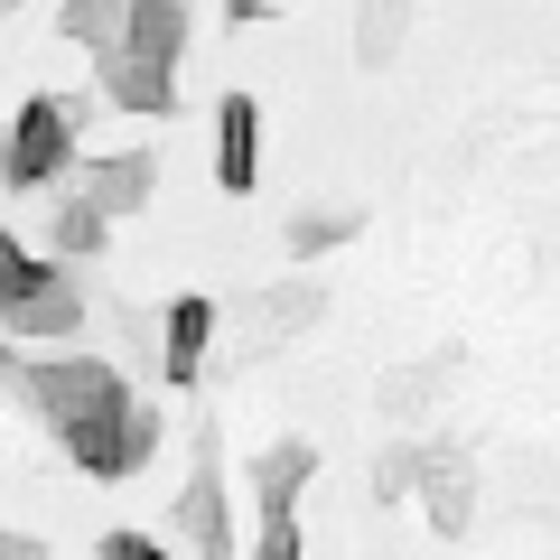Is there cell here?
<instances>
[{
	"label": "cell",
	"instance_id": "5bb4252c",
	"mask_svg": "<svg viewBox=\"0 0 560 560\" xmlns=\"http://www.w3.org/2000/svg\"><path fill=\"white\" fill-rule=\"evenodd\" d=\"M47 271H57V261H28V253H20V243L0 234V308H20V300H28V290H38V280H47Z\"/></svg>",
	"mask_w": 560,
	"mask_h": 560
},
{
	"label": "cell",
	"instance_id": "ba28073f",
	"mask_svg": "<svg viewBox=\"0 0 560 560\" xmlns=\"http://www.w3.org/2000/svg\"><path fill=\"white\" fill-rule=\"evenodd\" d=\"M206 346H215V300H178L160 318V374L168 383H197L206 374Z\"/></svg>",
	"mask_w": 560,
	"mask_h": 560
},
{
	"label": "cell",
	"instance_id": "30bf717a",
	"mask_svg": "<svg viewBox=\"0 0 560 560\" xmlns=\"http://www.w3.org/2000/svg\"><path fill=\"white\" fill-rule=\"evenodd\" d=\"M420 514L440 523V533H467V523H477V477H467V458H420Z\"/></svg>",
	"mask_w": 560,
	"mask_h": 560
},
{
	"label": "cell",
	"instance_id": "9c48e42d",
	"mask_svg": "<svg viewBox=\"0 0 560 560\" xmlns=\"http://www.w3.org/2000/svg\"><path fill=\"white\" fill-rule=\"evenodd\" d=\"M75 318H84V300H75V271H47L20 308H0V327H10V337H75Z\"/></svg>",
	"mask_w": 560,
	"mask_h": 560
},
{
	"label": "cell",
	"instance_id": "2e32d148",
	"mask_svg": "<svg viewBox=\"0 0 560 560\" xmlns=\"http://www.w3.org/2000/svg\"><path fill=\"white\" fill-rule=\"evenodd\" d=\"M94 560H168V541H160V533H103Z\"/></svg>",
	"mask_w": 560,
	"mask_h": 560
},
{
	"label": "cell",
	"instance_id": "e0dca14e",
	"mask_svg": "<svg viewBox=\"0 0 560 560\" xmlns=\"http://www.w3.org/2000/svg\"><path fill=\"white\" fill-rule=\"evenodd\" d=\"M411 477H420V458H411V448H393V458H383V486H374V495H411Z\"/></svg>",
	"mask_w": 560,
	"mask_h": 560
},
{
	"label": "cell",
	"instance_id": "6da1fadb",
	"mask_svg": "<svg viewBox=\"0 0 560 560\" xmlns=\"http://www.w3.org/2000/svg\"><path fill=\"white\" fill-rule=\"evenodd\" d=\"M178 57H187V0H131L121 10V38L94 57L103 94H113V113H168V94H178Z\"/></svg>",
	"mask_w": 560,
	"mask_h": 560
},
{
	"label": "cell",
	"instance_id": "5b68a950",
	"mask_svg": "<svg viewBox=\"0 0 560 560\" xmlns=\"http://www.w3.org/2000/svg\"><path fill=\"white\" fill-rule=\"evenodd\" d=\"M150 187H160V160H150V150H121V160H84V168H75V197L94 206L103 224L140 215V206H150Z\"/></svg>",
	"mask_w": 560,
	"mask_h": 560
},
{
	"label": "cell",
	"instance_id": "52a82bcc",
	"mask_svg": "<svg viewBox=\"0 0 560 560\" xmlns=\"http://www.w3.org/2000/svg\"><path fill=\"white\" fill-rule=\"evenodd\" d=\"M253 178H261V103L253 94H224L215 103V187L243 197Z\"/></svg>",
	"mask_w": 560,
	"mask_h": 560
},
{
	"label": "cell",
	"instance_id": "7a4b0ae2",
	"mask_svg": "<svg viewBox=\"0 0 560 560\" xmlns=\"http://www.w3.org/2000/svg\"><path fill=\"white\" fill-rule=\"evenodd\" d=\"M20 393H28V411L66 440V430H84V420L121 411V401H131V383H121L103 355H47V364H28V374H20Z\"/></svg>",
	"mask_w": 560,
	"mask_h": 560
},
{
	"label": "cell",
	"instance_id": "ac0fdd59",
	"mask_svg": "<svg viewBox=\"0 0 560 560\" xmlns=\"http://www.w3.org/2000/svg\"><path fill=\"white\" fill-rule=\"evenodd\" d=\"M0 560H47V541L38 533H0Z\"/></svg>",
	"mask_w": 560,
	"mask_h": 560
},
{
	"label": "cell",
	"instance_id": "9a60e30c",
	"mask_svg": "<svg viewBox=\"0 0 560 560\" xmlns=\"http://www.w3.org/2000/svg\"><path fill=\"white\" fill-rule=\"evenodd\" d=\"M253 560H300V514H290V504H271V514H261Z\"/></svg>",
	"mask_w": 560,
	"mask_h": 560
},
{
	"label": "cell",
	"instance_id": "d6986e66",
	"mask_svg": "<svg viewBox=\"0 0 560 560\" xmlns=\"http://www.w3.org/2000/svg\"><path fill=\"white\" fill-rule=\"evenodd\" d=\"M261 10H271V0H224V20H261Z\"/></svg>",
	"mask_w": 560,
	"mask_h": 560
},
{
	"label": "cell",
	"instance_id": "8992f818",
	"mask_svg": "<svg viewBox=\"0 0 560 560\" xmlns=\"http://www.w3.org/2000/svg\"><path fill=\"white\" fill-rule=\"evenodd\" d=\"M178 541L197 560H234V504H224V467L215 458L178 486Z\"/></svg>",
	"mask_w": 560,
	"mask_h": 560
},
{
	"label": "cell",
	"instance_id": "3957f363",
	"mask_svg": "<svg viewBox=\"0 0 560 560\" xmlns=\"http://www.w3.org/2000/svg\"><path fill=\"white\" fill-rule=\"evenodd\" d=\"M75 103L66 94H28L20 121L0 131V187H57L66 160H75Z\"/></svg>",
	"mask_w": 560,
	"mask_h": 560
},
{
	"label": "cell",
	"instance_id": "8fae6325",
	"mask_svg": "<svg viewBox=\"0 0 560 560\" xmlns=\"http://www.w3.org/2000/svg\"><path fill=\"white\" fill-rule=\"evenodd\" d=\"M318 477V448L308 440H280V448H261V467H253V486H261V514L271 504H300V486Z\"/></svg>",
	"mask_w": 560,
	"mask_h": 560
},
{
	"label": "cell",
	"instance_id": "277c9868",
	"mask_svg": "<svg viewBox=\"0 0 560 560\" xmlns=\"http://www.w3.org/2000/svg\"><path fill=\"white\" fill-rule=\"evenodd\" d=\"M66 458L84 467V477H140V467L160 458V411L150 401H121V411H103V420H84V430H66Z\"/></svg>",
	"mask_w": 560,
	"mask_h": 560
},
{
	"label": "cell",
	"instance_id": "ffe728a7",
	"mask_svg": "<svg viewBox=\"0 0 560 560\" xmlns=\"http://www.w3.org/2000/svg\"><path fill=\"white\" fill-rule=\"evenodd\" d=\"M0 374H10V327H0Z\"/></svg>",
	"mask_w": 560,
	"mask_h": 560
},
{
	"label": "cell",
	"instance_id": "7c38bea8",
	"mask_svg": "<svg viewBox=\"0 0 560 560\" xmlns=\"http://www.w3.org/2000/svg\"><path fill=\"white\" fill-rule=\"evenodd\" d=\"M103 234H113V224H103V215H94L84 197H66V206H57V224H47L57 261H94V253H103Z\"/></svg>",
	"mask_w": 560,
	"mask_h": 560
},
{
	"label": "cell",
	"instance_id": "4fadbf2b",
	"mask_svg": "<svg viewBox=\"0 0 560 560\" xmlns=\"http://www.w3.org/2000/svg\"><path fill=\"white\" fill-rule=\"evenodd\" d=\"M355 224H364L355 206H327V215H300V224H290V253H300V261H308V253H337V243H355Z\"/></svg>",
	"mask_w": 560,
	"mask_h": 560
}]
</instances>
